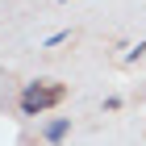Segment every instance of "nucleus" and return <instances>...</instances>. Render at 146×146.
I'll list each match as a JSON object with an SVG mask.
<instances>
[{
	"label": "nucleus",
	"mask_w": 146,
	"mask_h": 146,
	"mask_svg": "<svg viewBox=\"0 0 146 146\" xmlns=\"http://www.w3.org/2000/svg\"><path fill=\"white\" fill-rule=\"evenodd\" d=\"M63 96H67V88H63V84H54V79H38V84H29V88L21 92V109L29 113V117H38V113L54 109Z\"/></svg>",
	"instance_id": "nucleus-1"
},
{
	"label": "nucleus",
	"mask_w": 146,
	"mask_h": 146,
	"mask_svg": "<svg viewBox=\"0 0 146 146\" xmlns=\"http://www.w3.org/2000/svg\"><path fill=\"white\" fill-rule=\"evenodd\" d=\"M67 129H71V117H54L42 134H46V142H63V138H67Z\"/></svg>",
	"instance_id": "nucleus-2"
}]
</instances>
